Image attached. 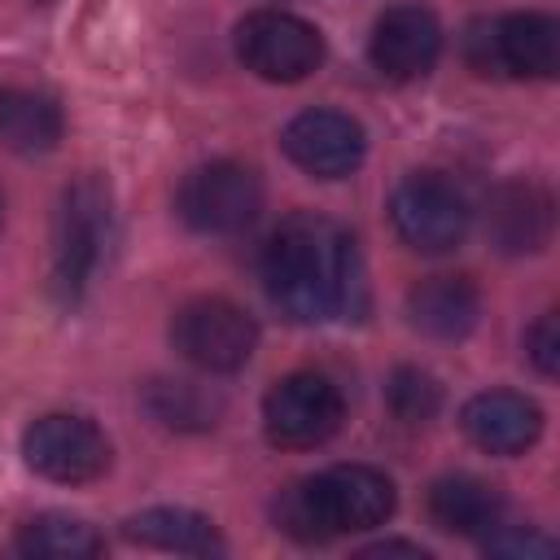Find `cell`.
<instances>
[{
	"mask_svg": "<svg viewBox=\"0 0 560 560\" xmlns=\"http://www.w3.org/2000/svg\"><path fill=\"white\" fill-rule=\"evenodd\" d=\"M262 284L271 302L298 324L354 319L368 306L354 236L311 210L289 214L271 232L262 249Z\"/></svg>",
	"mask_w": 560,
	"mask_h": 560,
	"instance_id": "1",
	"label": "cell"
},
{
	"mask_svg": "<svg viewBox=\"0 0 560 560\" xmlns=\"http://www.w3.org/2000/svg\"><path fill=\"white\" fill-rule=\"evenodd\" d=\"M394 512V481L368 464H332L298 486H289L276 503L280 529L302 542H328L337 534H359L385 525Z\"/></svg>",
	"mask_w": 560,
	"mask_h": 560,
	"instance_id": "2",
	"label": "cell"
},
{
	"mask_svg": "<svg viewBox=\"0 0 560 560\" xmlns=\"http://www.w3.org/2000/svg\"><path fill=\"white\" fill-rule=\"evenodd\" d=\"M114 241V197L109 184L101 175H79L74 184H66L61 201H57V219H52V293L74 306Z\"/></svg>",
	"mask_w": 560,
	"mask_h": 560,
	"instance_id": "3",
	"label": "cell"
},
{
	"mask_svg": "<svg viewBox=\"0 0 560 560\" xmlns=\"http://www.w3.org/2000/svg\"><path fill=\"white\" fill-rule=\"evenodd\" d=\"M468 61L481 74L551 79L560 70V22L551 13H508L468 31Z\"/></svg>",
	"mask_w": 560,
	"mask_h": 560,
	"instance_id": "4",
	"label": "cell"
},
{
	"mask_svg": "<svg viewBox=\"0 0 560 560\" xmlns=\"http://www.w3.org/2000/svg\"><path fill=\"white\" fill-rule=\"evenodd\" d=\"M175 206H179V219L192 232L232 236V232H245L258 219V210H262V179H258L254 166L219 158V162H206V166L184 175Z\"/></svg>",
	"mask_w": 560,
	"mask_h": 560,
	"instance_id": "5",
	"label": "cell"
},
{
	"mask_svg": "<svg viewBox=\"0 0 560 560\" xmlns=\"http://www.w3.org/2000/svg\"><path fill=\"white\" fill-rule=\"evenodd\" d=\"M389 223L402 236V245L420 249V254H446L455 245H464L472 210L464 201V192L438 175V171H416L407 175L394 197H389Z\"/></svg>",
	"mask_w": 560,
	"mask_h": 560,
	"instance_id": "6",
	"label": "cell"
},
{
	"mask_svg": "<svg viewBox=\"0 0 560 560\" xmlns=\"http://www.w3.org/2000/svg\"><path fill=\"white\" fill-rule=\"evenodd\" d=\"M236 57L267 83H298L324 61V39L289 9H254L236 26Z\"/></svg>",
	"mask_w": 560,
	"mask_h": 560,
	"instance_id": "7",
	"label": "cell"
},
{
	"mask_svg": "<svg viewBox=\"0 0 560 560\" xmlns=\"http://www.w3.org/2000/svg\"><path fill=\"white\" fill-rule=\"evenodd\" d=\"M346 402L324 372H289L262 398V429L276 446L306 451L324 446L341 429Z\"/></svg>",
	"mask_w": 560,
	"mask_h": 560,
	"instance_id": "8",
	"label": "cell"
},
{
	"mask_svg": "<svg viewBox=\"0 0 560 560\" xmlns=\"http://www.w3.org/2000/svg\"><path fill=\"white\" fill-rule=\"evenodd\" d=\"M171 341L201 372H236L258 346V324L228 298H197L175 311Z\"/></svg>",
	"mask_w": 560,
	"mask_h": 560,
	"instance_id": "9",
	"label": "cell"
},
{
	"mask_svg": "<svg viewBox=\"0 0 560 560\" xmlns=\"http://www.w3.org/2000/svg\"><path fill=\"white\" fill-rule=\"evenodd\" d=\"M22 455L39 477L61 481V486H83L109 468L105 433L88 416H66V411L39 416L22 433Z\"/></svg>",
	"mask_w": 560,
	"mask_h": 560,
	"instance_id": "10",
	"label": "cell"
},
{
	"mask_svg": "<svg viewBox=\"0 0 560 560\" xmlns=\"http://www.w3.org/2000/svg\"><path fill=\"white\" fill-rule=\"evenodd\" d=\"M280 144H284L289 162L302 166L315 179H341V175H350L363 162V149H368L363 127L350 114H341V109H302L284 127Z\"/></svg>",
	"mask_w": 560,
	"mask_h": 560,
	"instance_id": "11",
	"label": "cell"
},
{
	"mask_svg": "<svg viewBox=\"0 0 560 560\" xmlns=\"http://www.w3.org/2000/svg\"><path fill=\"white\" fill-rule=\"evenodd\" d=\"M442 52V26L424 4H394L376 18L372 39H368V57L385 79H420L433 70Z\"/></svg>",
	"mask_w": 560,
	"mask_h": 560,
	"instance_id": "12",
	"label": "cell"
},
{
	"mask_svg": "<svg viewBox=\"0 0 560 560\" xmlns=\"http://www.w3.org/2000/svg\"><path fill=\"white\" fill-rule=\"evenodd\" d=\"M459 424L468 433L472 446L490 451V455H521L538 442L542 433V411L534 398L512 394V389H486L477 398L464 402Z\"/></svg>",
	"mask_w": 560,
	"mask_h": 560,
	"instance_id": "13",
	"label": "cell"
},
{
	"mask_svg": "<svg viewBox=\"0 0 560 560\" xmlns=\"http://www.w3.org/2000/svg\"><path fill=\"white\" fill-rule=\"evenodd\" d=\"M486 236L503 254H534L551 236V192L534 179H508L486 201Z\"/></svg>",
	"mask_w": 560,
	"mask_h": 560,
	"instance_id": "14",
	"label": "cell"
},
{
	"mask_svg": "<svg viewBox=\"0 0 560 560\" xmlns=\"http://www.w3.org/2000/svg\"><path fill=\"white\" fill-rule=\"evenodd\" d=\"M407 315L420 332H429L438 341H455V337L472 332V324L481 315V298L468 276H429L407 293Z\"/></svg>",
	"mask_w": 560,
	"mask_h": 560,
	"instance_id": "15",
	"label": "cell"
},
{
	"mask_svg": "<svg viewBox=\"0 0 560 560\" xmlns=\"http://www.w3.org/2000/svg\"><path fill=\"white\" fill-rule=\"evenodd\" d=\"M429 516L446 534L486 538L503 521V499H499V490L490 481L468 477V472H451V477L433 481V490H429Z\"/></svg>",
	"mask_w": 560,
	"mask_h": 560,
	"instance_id": "16",
	"label": "cell"
},
{
	"mask_svg": "<svg viewBox=\"0 0 560 560\" xmlns=\"http://www.w3.org/2000/svg\"><path fill=\"white\" fill-rule=\"evenodd\" d=\"M66 131L61 105L39 88H0V144L9 153L35 158L57 149Z\"/></svg>",
	"mask_w": 560,
	"mask_h": 560,
	"instance_id": "17",
	"label": "cell"
},
{
	"mask_svg": "<svg viewBox=\"0 0 560 560\" xmlns=\"http://www.w3.org/2000/svg\"><path fill=\"white\" fill-rule=\"evenodd\" d=\"M122 534L131 542H144L158 551H184V556H219L223 551L214 521L192 508H144V512L127 516Z\"/></svg>",
	"mask_w": 560,
	"mask_h": 560,
	"instance_id": "18",
	"label": "cell"
},
{
	"mask_svg": "<svg viewBox=\"0 0 560 560\" xmlns=\"http://www.w3.org/2000/svg\"><path fill=\"white\" fill-rule=\"evenodd\" d=\"M13 556H26V560H92L105 551V538L79 521V516H66V512H44L35 521H26L13 542H9Z\"/></svg>",
	"mask_w": 560,
	"mask_h": 560,
	"instance_id": "19",
	"label": "cell"
},
{
	"mask_svg": "<svg viewBox=\"0 0 560 560\" xmlns=\"http://www.w3.org/2000/svg\"><path fill=\"white\" fill-rule=\"evenodd\" d=\"M385 398H389V411H394L398 420L424 424V420L438 411L442 389H438V381H433L429 372H420V368H398V372L389 376V385H385Z\"/></svg>",
	"mask_w": 560,
	"mask_h": 560,
	"instance_id": "20",
	"label": "cell"
},
{
	"mask_svg": "<svg viewBox=\"0 0 560 560\" xmlns=\"http://www.w3.org/2000/svg\"><path fill=\"white\" fill-rule=\"evenodd\" d=\"M149 407H153V416L162 420V424H179V429H201V424H214L210 416H214V402H206L192 385H184V381H158L153 385V394H149Z\"/></svg>",
	"mask_w": 560,
	"mask_h": 560,
	"instance_id": "21",
	"label": "cell"
},
{
	"mask_svg": "<svg viewBox=\"0 0 560 560\" xmlns=\"http://www.w3.org/2000/svg\"><path fill=\"white\" fill-rule=\"evenodd\" d=\"M490 556H508V560H534V556H551L556 542L538 529H521V525H494L481 542Z\"/></svg>",
	"mask_w": 560,
	"mask_h": 560,
	"instance_id": "22",
	"label": "cell"
},
{
	"mask_svg": "<svg viewBox=\"0 0 560 560\" xmlns=\"http://www.w3.org/2000/svg\"><path fill=\"white\" fill-rule=\"evenodd\" d=\"M525 354L542 376H556V368H560V324H556L551 311L525 332Z\"/></svg>",
	"mask_w": 560,
	"mask_h": 560,
	"instance_id": "23",
	"label": "cell"
},
{
	"mask_svg": "<svg viewBox=\"0 0 560 560\" xmlns=\"http://www.w3.org/2000/svg\"><path fill=\"white\" fill-rule=\"evenodd\" d=\"M394 551H402V556H416V560H424V547H416V542H376V547H368L363 556H394Z\"/></svg>",
	"mask_w": 560,
	"mask_h": 560,
	"instance_id": "24",
	"label": "cell"
},
{
	"mask_svg": "<svg viewBox=\"0 0 560 560\" xmlns=\"http://www.w3.org/2000/svg\"><path fill=\"white\" fill-rule=\"evenodd\" d=\"M39 4H44V0H39Z\"/></svg>",
	"mask_w": 560,
	"mask_h": 560,
	"instance_id": "25",
	"label": "cell"
}]
</instances>
